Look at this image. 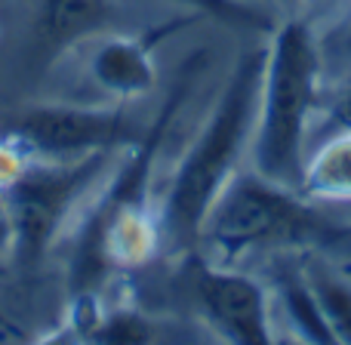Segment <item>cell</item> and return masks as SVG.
<instances>
[{"label": "cell", "instance_id": "cell-5", "mask_svg": "<svg viewBox=\"0 0 351 345\" xmlns=\"http://www.w3.org/2000/svg\"><path fill=\"white\" fill-rule=\"evenodd\" d=\"M121 152H96L77 160H43L28 158L0 185L16 235V256L37 259L62 231L77 225L80 200L96 198L102 176H108Z\"/></svg>", "mask_w": 351, "mask_h": 345}, {"label": "cell", "instance_id": "cell-8", "mask_svg": "<svg viewBox=\"0 0 351 345\" xmlns=\"http://www.w3.org/2000/svg\"><path fill=\"white\" fill-rule=\"evenodd\" d=\"M154 37H102L90 53V62H86L93 84L117 102L145 96L158 80Z\"/></svg>", "mask_w": 351, "mask_h": 345}, {"label": "cell", "instance_id": "cell-15", "mask_svg": "<svg viewBox=\"0 0 351 345\" xmlns=\"http://www.w3.org/2000/svg\"><path fill=\"white\" fill-rule=\"evenodd\" d=\"M333 133H351V80L333 96L327 117H324V136Z\"/></svg>", "mask_w": 351, "mask_h": 345}, {"label": "cell", "instance_id": "cell-12", "mask_svg": "<svg viewBox=\"0 0 351 345\" xmlns=\"http://www.w3.org/2000/svg\"><path fill=\"white\" fill-rule=\"evenodd\" d=\"M308 284L315 290L324 318H327L333 342H351V284L333 278L327 272L311 274Z\"/></svg>", "mask_w": 351, "mask_h": 345}, {"label": "cell", "instance_id": "cell-2", "mask_svg": "<svg viewBox=\"0 0 351 345\" xmlns=\"http://www.w3.org/2000/svg\"><path fill=\"white\" fill-rule=\"evenodd\" d=\"M262 68H265V49L241 56L231 80L219 93L204 130L176 164L158 219L160 231L173 241H197L200 222H204L210 204L222 191L225 182L234 176L243 148L253 142Z\"/></svg>", "mask_w": 351, "mask_h": 345}, {"label": "cell", "instance_id": "cell-6", "mask_svg": "<svg viewBox=\"0 0 351 345\" xmlns=\"http://www.w3.org/2000/svg\"><path fill=\"white\" fill-rule=\"evenodd\" d=\"M12 142L28 158L77 160L96 152H121L145 139L117 108L96 105H37L12 127Z\"/></svg>", "mask_w": 351, "mask_h": 345}, {"label": "cell", "instance_id": "cell-11", "mask_svg": "<svg viewBox=\"0 0 351 345\" xmlns=\"http://www.w3.org/2000/svg\"><path fill=\"white\" fill-rule=\"evenodd\" d=\"M278 302H280V309H284L287 321L293 324L299 340L317 342V345H324V342L336 345L308 278H284L278 284Z\"/></svg>", "mask_w": 351, "mask_h": 345}, {"label": "cell", "instance_id": "cell-4", "mask_svg": "<svg viewBox=\"0 0 351 345\" xmlns=\"http://www.w3.org/2000/svg\"><path fill=\"white\" fill-rule=\"evenodd\" d=\"M333 237V225L302 191L271 182L262 173L234 170L200 222L197 241L213 250V262L231 265L259 250L305 247Z\"/></svg>", "mask_w": 351, "mask_h": 345}, {"label": "cell", "instance_id": "cell-7", "mask_svg": "<svg viewBox=\"0 0 351 345\" xmlns=\"http://www.w3.org/2000/svg\"><path fill=\"white\" fill-rule=\"evenodd\" d=\"M194 299L206 327L234 345L274 342L271 296L256 278L231 265L206 262L194 268Z\"/></svg>", "mask_w": 351, "mask_h": 345}, {"label": "cell", "instance_id": "cell-1", "mask_svg": "<svg viewBox=\"0 0 351 345\" xmlns=\"http://www.w3.org/2000/svg\"><path fill=\"white\" fill-rule=\"evenodd\" d=\"M200 59L194 56L179 74V84L164 102V111L158 115L152 133L133 152L114 164L108 179L96 191L90 210L74 225V287L86 290L99 278H105L114 268H133L142 265L154 253L160 237V222L152 216L148 206V188H152V170L158 148L170 130L176 111L197 74Z\"/></svg>", "mask_w": 351, "mask_h": 345}, {"label": "cell", "instance_id": "cell-16", "mask_svg": "<svg viewBox=\"0 0 351 345\" xmlns=\"http://www.w3.org/2000/svg\"><path fill=\"white\" fill-rule=\"evenodd\" d=\"M339 53H346V56H351V19H348L346 31H342V34H339Z\"/></svg>", "mask_w": 351, "mask_h": 345}, {"label": "cell", "instance_id": "cell-13", "mask_svg": "<svg viewBox=\"0 0 351 345\" xmlns=\"http://www.w3.org/2000/svg\"><path fill=\"white\" fill-rule=\"evenodd\" d=\"M90 333L86 340L93 342H152L154 340V324L136 309H108L86 324Z\"/></svg>", "mask_w": 351, "mask_h": 345}, {"label": "cell", "instance_id": "cell-17", "mask_svg": "<svg viewBox=\"0 0 351 345\" xmlns=\"http://www.w3.org/2000/svg\"><path fill=\"white\" fill-rule=\"evenodd\" d=\"M241 3H250V6H262L265 0H241Z\"/></svg>", "mask_w": 351, "mask_h": 345}, {"label": "cell", "instance_id": "cell-10", "mask_svg": "<svg viewBox=\"0 0 351 345\" xmlns=\"http://www.w3.org/2000/svg\"><path fill=\"white\" fill-rule=\"evenodd\" d=\"M299 191L311 204H348L351 200V133L324 136V145L305 158Z\"/></svg>", "mask_w": 351, "mask_h": 345}, {"label": "cell", "instance_id": "cell-3", "mask_svg": "<svg viewBox=\"0 0 351 345\" xmlns=\"http://www.w3.org/2000/svg\"><path fill=\"white\" fill-rule=\"evenodd\" d=\"M321 53L305 22H284L265 47L259 115L253 130V170L299 188L305 167V136L317 105Z\"/></svg>", "mask_w": 351, "mask_h": 345}, {"label": "cell", "instance_id": "cell-14", "mask_svg": "<svg viewBox=\"0 0 351 345\" xmlns=\"http://www.w3.org/2000/svg\"><path fill=\"white\" fill-rule=\"evenodd\" d=\"M185 3L197 6L206 16L225 19V22H241V25H268V16L262 12V6H250L241 0H185Z\"/></svg>", "mask_w": 351, "mask_h": 345}, {"label": "cell", "instance_id": "cell-9", "mask_svg": "<svg viewBox=\"0 0 351 345\" xmlns=\"http://www.w3.org/2000/svg\"><path fill=\"white\" fill-rule=\"evenodd\" d=\"M111 16V0H40L37 34L49 53L99 34Z\"/></svg>", "mask_w": 351, "mask_h": 345}]
</instances>
